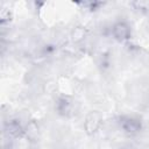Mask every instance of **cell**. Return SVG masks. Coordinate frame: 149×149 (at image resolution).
<instances>
[{"mask_svg": "<svg viewBox=\"0 0 149 149\" xmlns=\"http://www.w3.org/2000/svg\"><path fill=\"white\" fill-rule=\"evenodd\" d=\"M130 29L129 26L125 22H118L113 26V36L118 41H126L129 38Z\"/></svg>", "mask_w": 149, "mask_h": 149, "instance_id": "6da1fadb", "label": "cell"}, {"mask_svg": "<svg viewBox=\"0 0 149 149\" xmlns=\"http://www.w3.org/2000/svg\"><path fill=\"white\" fill-rule=\"evenodd\" d=\"M121 127L123 128L125 132L129 134L137 133L141 128V123L139 120L133 119V118H122L121 119Z\"/></svg>", "mask_w": 149, "mask_h": 149, "instance_id": "7a4b0ae2", "label": "cell"}, {"mask_svg": "<svg viewBox=\"0 0 149 149\" xmlns=\"http://www.w3.org/2000/svg\"><path fill=\"white\" fill-rule=\"evenodd\" d=\"M6 132H7V134H8L9 136H13V137H17V136H20V135L23 133L21 125H20L16 120H12V121H9V122L7 123V126H6Z\"/></svg>", "mask_w": 149, "mask_h": 149, "instance_id": "3957f363", "label": "cell"}]
</instances>
